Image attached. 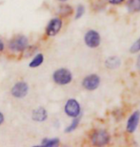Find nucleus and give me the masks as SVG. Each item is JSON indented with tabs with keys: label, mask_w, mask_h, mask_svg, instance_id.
Segmentation results:
<instances>
[{
	"label": "nucleus",
	"mask_w": 140,
	"mask_h": 147,
	"mask_svg": "<svg viewBox=\"0 0 140 147\" xmlns=\"http://www.w3.org/2000/svg\"><path fill=\"white\" fill-rule=\"evenodd\" d=\"M79 121H80V116L74 117V120L72 121V123L65 129V133H71V132L74 131L77 128L78 124H79Z\"/></svg>",
	"instance_id": "nucleus-15"
},
{
	"label": "nucleus",
	"mask_w": 140,
	"mask_h": 147,
	"mask_svg": "<svg viewBox=\"0 0 140 147\" xmlns=\"http://www.w3.org/2000/svg\"><path fill=\"white\" fill-rule=\"evenodd\" d=\"M84 41H85V44L89 48H92V49L97 48L101 43L100 34L95 30H89L85 34Z\"/></svg>",
	"instance_id": "nucleus-5"
},
{
	"label": "nucleus",
	"mask_w": 140,
	"mask_h": 147,
	"mask_svg": "<svg viewBox=\"0 0 140 147\" xmlns=\"http://www.w3.org/2000/svg\"><path fill=\"white\" fill-rule=\"evenodd\" d=\"M52 80L55 84L63 86L71 83L72 80V74L70 70L66 68H60L54 71L52 74Z\"/></svg>",
	"instance_id": "nucleus-1"
},
{
	"label": "nucleus",
	"mask_w": 140,
	"mask_h": 147,
	"mask_svg": "<svg viewBox=\"0 0 140 147\" xmlns=\"http://www.w3.org/2000/svg\"><path fill=\"white\" fill-rule=\"evenodd\" d=\"M127 9L130 13H138L140 11V0H128Z\"/></svg>",
	"instance_id": "nucleus-13"
},
{
	"label": "nucleus",
	"mask_w": 140,
	"mask_h": 147,
	"mask_svg": "<svg viewBox=\"0 0 140 147\" xmlns=\"http://www.w3.org/2000/svg\"><path fill=\"white\" fill-rule=\"evenodd\" d=\"M72 13V8L69 5H63L59 8V14L62 16H68Z\"/></svg>",
	"instance_id": "nucleus-16"
},
{
	"label": "nucleus",
	"mask_w": 140,
	"mask_h": 147,
	"mask_svg": "<svg viewBox=\"0 0 140 147\" xmlns=\"http://www.w3.org/2000/svg\"><path fill=\"white\" fill-rule=\"evenodd\" d=\"M100 85V78L95 74L87 76L82 81V86L87 91H94Z\"/></svg>",
	"instance_id": "nucleus-7"
},
{
	"label": "nucleus",
	"mask_w": 140,
	"mask_h": 147,
	"mask_svg": "<svg viewBox=\"0 0 140 147\" xmlns=\"http://www.w3.org/2000/svg\"><path fill=\"white\" fill-rule=\"evenodd\" d=\"M60 140L58 138H52V139H44L41 142V147H54L58 146Z\"/></svg>",
	"instance_id": "nucleus-14"
},
{
	"label": "nucleus",
	"mask_w": 140,
	"mask_h": 147,
	"mask_svg": "<svg viewBox=\"0 0 140 147\" xmlns=\"http://www.w3.org/2000/svg\"><path fill=\"white\" fill-rule=\"evenodd\" d=\"M29 93V85L24 81H18L11 87V94L15 98H23Z\"/></svg>",
	"instance_id": "nucleus-6"
},
{
	"label": "nucleus",
	"mask_w": 140,
	"mask_h": 147,
	"mask_svg": "<svg viewBox=\"0 0 140 147\" xmlns=\"http://www.w3.org/2000/svg\"><path fill=\"white\" fill-rule=\"evenodd\" d=\"M130 51H131V53H133H133H137V52L140 51V37L135 41V43L133 44L132 46H131Z\"/></svg>",
	"instance_id": "nucleus-18"
},
{
	"label": "nucleus",
	"mask_w": 140,
	"mask_h": 147,
	"mask_svg": "<svg viewBox=\"0 0 140 147\" xmlns=\"http://www.w3.org/2000/svg\"><path fill=\"white\" fill-rule=\"evenodd\" d=\"M85 13V7L83 5H78L76 8V13H75V19H79Z\"/></svg>",
	"instance_id": "nucleus-17"
},
{
	"label": "nucleus",
	"mask_w": 140,
	"mask_h": 147,
	"mask_svg": "<svg viewBox=\"0 0 140 147\" xmlns=\"http://www.w3.org/2000/svg\"><path fill=\"white\" fill-rule=\"evenodd\" d=\"M64 112L70 117H76L80 116L81 106L75 98H70L67 100L65 106H64Z\"/></svg>",
	"instance_id": "nucleus-3"
},
{
	"label": "nucleus",
	"mask_w": 140,
	"mask_h": 147,
	"mask_svg": "<svg viewBox=\"0 0 140 147\" xmlns=\"http://www.w3.org/2000/svg\"><path fill=\"white\" fill-rule=\"evenodd\" d=\"M31 119L36 122H43L48 119V113L44 107H38L31 113Z\"/></svg>",
	"instance_id": "nucleus-10"
},
{
	"label": "nucleus",
	"mask_w": 140,
	"mask_h": 147,
	"mask_svg": "<svg viewBox=\"0 0 140 147\" xmlns=\"http://www.w3.org/2000/svg\"><path fill=\"white\" fill-rule=\"evenodd\" d=\"M44 62V55L41 53H38V54L36 55L30 63H29V67L30 68H37L40 65H42V63Z\"/></svg>",
	"instance_id": "nucleus-12"
},
{
	"label": "nucleus",
	"mask_w": 140,
	"mask_h": 147,
	"mask_svg": "<svg viewBox=\"0 0 140 147\" xmlns=\"http://www.w3.org/2000/svg\"><path fill=\"white\" fill-rule=\"evenodd\" d=\"M4 121H5V117H4V115H3V113L0 112V125L3 124Z\"/></svg>",
	"instance_id": "nucleus-20"
},
{
	"label": "nucleus",
	"mask_w": 140,
	"mask_h": 147,
	"mask_svg": "<svg viewBox=\"0 0 140 147\" xmlns=\"http://www.w3.org/2000/svg\"><path fill=\"white\" fill-rule=\"evenodd\" d=\"M58 1H60V2H66L67 0H58Z\"/></svg>",
	"instance_id": "nucleus-23"
},
{
	"label": "nucleus",
	"mask_w": 140,
	"mask_h": 147,
	"mask_svg": "<svg viewBox=\"0 0 140 147\" xmlns=\"http://www.w3.org/2000/svg\"><path fill=\"white\" fill-rule=\"evenodd\" d=\"M136 66H137V68L140 70V55L137 57V60H136Z\"/></svg>",
	"instance_id": "nucleus-22"
},
{
	"label": "nucleus",
	"mask_w": 140,
	"mask_h": 147,
	"mask_svg": "<svg viewBox=\"0 0 140 147\" xmlns=\"http://www.w3.org/2000/svg\"><path fill=\"white\" fill-rule=\"evenodd\" d=\"M91 140L94 146H104L109 143L110 135L106 130H97L93 132Z\"/></svg>",
	"instance_id": "nucleus-4"
},
{
	"label": "nucleus",
	"mask_w": 140,
	"mask_h": 147,
	"mask_svg": "<svg viewBox=\"0 0 140 147\" xmlns=\"http://www.w3.org/2000/svg\"><path fill=\"white\" fill-rule=\"evenodd\" d=\"M120 64H121L120 58L117 57H111L108 58L106 60V62H105V65H106L107 68L112 69V70L118 68V67L120 66Z\"/></svg>",
	"instance_id": "nucleus-11"
},
{
	"label": "nucleus",
	"mask_w": 140,
	"mask_h": 147,
	"mask_svg": "<svg viewBox=\"0 0 140 147\" xmlns=\"http://www.w3.org/2000/svg\"><path fill=\"white\" fill-rule=\"evenodd\" d=\"M4 49H5V45H4V43H3V41L0 39V53L4 51Z\"/></svg>",
	"instance_id": "nucleus-21"
},
{
	"label": "nucleus",
	"mask_w": 140,
	"mask_h": 147,
	"mask_svg": "<svg viewBox=\"0 0 140 147\" xmlns=\"http://www.w3.org/2000/svg\"><path fill=\"white\" fill-rule=\"evenodd\" d=\"M62 20L59 17L51 19L46 27V34L48 36H55L62 28Z\"/></svg>",
	"instance_id": "nucleus-8"
},
{
	"label": "nucleus",
	"mask_w": 140,
	"mask_h": 147,
	"mask_svg": "<svg viewBox=\"0 0 140 147\" xmlns=\"http://www.w3.org/2000/svg\"><path fill=\"white\" fill-rule=\"evenodd\" d=\"M29 46V39L27 36L23 34H18L13 38L9 43V48L13 53H21L24 52L25 49Z\"/></svg>",
	"instance_id": "nucleus-2"
},
{
	"label": "nucleus",
	"mask_w": 140,
	"mask_h": 147,
	"mask_svg": "<svg viewBox=\"0 0 140 147\" xmlns=\"http://www.w3.org/2000/svg\"><path fill=\"white\" fill-rule=\"evenodd\" d=\"M140 121V111H135L131 115L130 117L128 119L127 125H126V130L128 133H133Z\"/></svg>",
	"instance_id": "nucleus-9"
},
{
	"label": "nucleus",
	"mask_w": 140,
	"mask_h": 147,
	"mask_svg": "<svg viewBox=\"0 0 140 147\" xmlns=\"http://www.w3.org/2000/svg\"><path fill=\"white\" fill-rule=\"evenodd\" d=\"M125 1V0H108V2L110 4H113V5H119V4H122Z\"/></svg>",
	"instance_id": "nucleus-19"
}]
</instances>
